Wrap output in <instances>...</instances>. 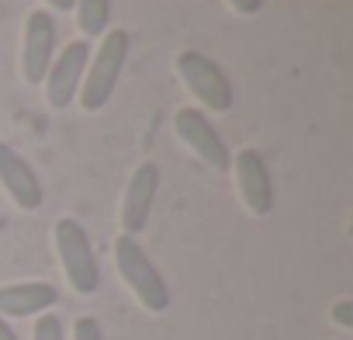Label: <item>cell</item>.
I'll return each instance as SVG.
<instances>
[{"label": "cell", "instance_id": "6da1fadb", "mask_svg": "<svg viewBox=\"0 0 353 340\" xmlns=\"http://www.w3.org/2000/svg\"><path fill=\"white\" fill-rule=\"evenodd\" d=\"M128 53H132V39H128L125 28L104 32L97 59L83 73V87H80V108L83 111H101L111 101V94L118 87V77H121V70L128 63Z\"/></svg>", "mask_w": 353, "mask_h": 340}, {"label": "cell", "instance_id": "7a4b0ae2", "mask_svg": "<svg viewBox=\"0 0 353 340\" xmlns=\"http://www.w3.org/2000/svg\"><path fill=\"white\" fill-rule=\"evenodd\" d=\"M114 264H118L125 285L135 292V299L149 312H163L170 305V288H166L159 267L149 261V254L139 247L135 236H118L114 240Z\"/></svg>", "mask_w": 353, "mask_h": 340}, {"label": "cell", "instance_id": "3957f363", "mask_svg": "<svg viewBox=\"0 0 353 340\" xmlns=\"http://www.w3.org/2000/svg\"><path fill=\"white\" fill-rule=\"evenodd\" d=\"M56 250L66 271V281L77 295H94L101 288V264L94 257V247L87 240V229L77 219L56 223Z\"/></svg>", "mask_w": 353, "mask_h": 340}, {"label": "cell", "instance_id": "277c9868", "mask_svg": "<svg viewBox=\"0 0 353 340\" xmlns=\"http://www.w3.org/2000/svg\"><path fill=\"white\" fill-rule=\"evenodd\" d=\"M176 77H181V84L205 104L212 108L215 115H225L232 108V84L229 77L219 70L215 59H208L205 53L198 49H188L176 56Z\"/></svg>", "mask_w": 353, "mask_h": 340}, {"label": "cell", "instance_id": "5b68a950", "mask_svg": "<svg viewBox=\"0 0 353 340\" xmlns=\"http://www.w3.org/2000/svg\"><path fill=\"white\" fill-rule=\"evenodd\" d=\"M173 129H176V135H181V142H188L208 167H215V170H229L232 167V156H229L222 135L215 132V125L208 122L205 111L181 108V111L173 115Z\"/></svg>", "mask_w": 353, "mask_h": 340}, {"label": "cell", "instance_id": "8992f818", "mask_svg": "<svg viewBox=\"0 0 353 340\" xmlns=\"http://www.w3.org/2000/svg\"><path fill=\"white\" fill-rule=\"evenodd\" d=\"M56 59V21L49 11H32L21 42V73L28 84H42Z\"/></svg>", "mask_w": 353, "mask_h": 340}, {"label": "cell", "instance_id": "52a82bcc", "mask_svg": "<svg viewBox=\"0 0 353 340\" xmlns=\"http://www.w3.org/2000/svg\"><path fill=\"white\" fill-rule=\"evenodd\" d=\"M87 56H90V46L80 39V42H70L49 66L46 73V101L52 108H70L73 97H77V87L83 84V73H87Z\"/></svg>", "mask_w": 353, "mask_h": 340}, {"label": "cell", "instance_id": "ba28073f", "mask_svg": "<svg viewBox=\"0 0 353 340\" xmlns=\"http://www.w3.org/2000/svg\"><path fill=\"white\" fill-rule=\"evenodd\" d=\"M236 185H239V198L246 202V209L253 216H267L274 209V181L260 149H239L236 153Z\"/></svg>", "mask_w": 353, "mask_h": 340}, {"label": "cell", "instance_id": "9c48e42d", "mask_svg": "<svg viewBox=\"0 0 353 340\" xmlns=\"http://www.w3.org/2000/svg\"><path fill=\"white\" fill-rule=\"evenodd\" d=\"M0 185L11 195V202L25 212L42 209V185L35 178L32 163L11 146V142H0Z\"/></svg>", "mask_w": 353, "mask_h": 340}, {"label": "cell", "instance_id": "30bf717a", "mask_svg": "<svg viewBox=\"0 0 353 340\" xmlns=\"http://www.w3.org/2000/svg\"><path fill=\"white\" fill-rule=\"evenodd\" d=\"M156 191H159V167L156 163H139L135 174L125 188V202H121V226H125V236H139L149 223V212H152V202H156Z\"/></svg>", "mask_w": 353, "mask_h": 340}, {"label": "cell", "instance_id": "8fae6325", "mask_svg": "<svg viewBox=\"0 0 353 340\" xmlns=\"http://www.w3.org/2000/svg\"><path fill=\"white\" fill-rule=\"evenodd\" d=\"M59 292L49 281H21L0 288V316H42L56 305Z\"/></svg>", "mask_w": 353, "mask_h": 340}, {"label": "cell", "instance_id": "7c38bea8", "mask_svg": "<svg viewBox=\"0 0 353 340\" xmlns=\"http://www.w3.org/2000/svg\"><path fill=\"white\" fill-rule=\"evenodd\" d=\"M77 25L87 39L104 35L108 21H111V0H77Z\"/></svg>", "mask_w": 353, "mask_h": 340}, {"label": "cell", "instance_id": "4fadbf2b", "mask_svg": "<svg viewBox=\"0 0 353 340\" xmlns=\"http://www.w3.org/2000/svg\"><path fill=\"white\" fill-rule=\"evenodd\" d=\"M35 340H63V323L52 312H42L35 323Z\"/></svg>", "mask_w": 353, "mask_h": 340}, {"label": "cell", "instance_id": "5bb4252c", "mask_svg": "<svg viewBox=\"0 0 353 340\" xmlns=\"http://www.w3.org/2000/svg\"><path fill=\"white\" fill-rule=\"evenodd\" d=\"M73 340H104L101 323H97L94 316H80L77 326H73Z\"/></svg>", "mask_w": 353, "mask_h": 340}, {"label": "cell", "instance_id": "9a60e30c", "mask_svg": "<svg viewBox=\"0 0 353 340\" xmlns=\"http://www.w3.org/2000/svg\"><path fill=\"white\" fill-rule=\"evenodd\" d=\"M336 323L339 326H353V302H339L336 305Z\"/></svg>", "mask_w": 353, "mask_h": 340}, {"label": "cell", "instance_id": "2e32d148", "mask_svg": "<svg viewBox=\"0 0 353 340\" xmlns=\"http://www.w3.org/2000/svg\"><path fill=\"white\" fill-rule=\"evenodd\" d=\"M229 4L239 11V15H256L263 8V0H229Z\"/></svg>", "mask_w": 353, "mask_h": 340}, {"label": "cell", "instance_id": "e0dca14e", "mask_svg": "<svg viewBox=\"0 0 353 340\" xmlns=\"http://www.w3.org/2000/svg\"><path fill=\"white\" fill-rule=\"evenodd\" d=\"M0 340H21V337L11 330V323H8L4 316H0Z\"/></svg>", "mask_w": 353, "mask_h": 340}, {"label": "cell", "instance_id": "ac0fdd59", "mask_svg": "<svg viewBox=\"0 0 353 340\" xmlns=\"http://www.w3.org/2000/svg\"><path fill=\"white\" fill-rule=\"evenodd\" d=\"M46 4H49L52 11H73V4H77V0H46Z\"/></svg>", "mask_w": 353, "mask_h": 340}]
</instances>
